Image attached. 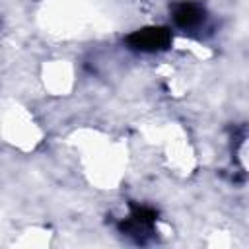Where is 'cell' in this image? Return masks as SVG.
Listing matches in <instances>:
<instances>
[{
	"label": "cell",
	"instance_id": "6da1fadb",
	"mask_svg": "<svg viewBox=\"0 0 249 249\" xmlns=\"http://www.w3.org/2000/svg\"><path fill=\"white\" fill-rule=\"evenodd\" d=\"M132 43L138 49H160L167 43V33L163 29H146L132 35Z\"/></svg>",
	"mask_w": 249,
	"mask_h": 249
},
{
	"label": "cell",
	"instance_id": "7a4b0ae2",
	"mask_svg": "<svg viewBox=\"0 0 249 249\" xmlns=\"http://www.w3.org/2000/svg\"><path fill=\"white\" fill-rule=\"evenodd\" d=\"M175 19L183 27H193V25H196L200 21V10L195 4H183V6L177 8Z\"/></svg>",
	"mask_w": 249,
	"mask_h": 249
}]
</instances>
